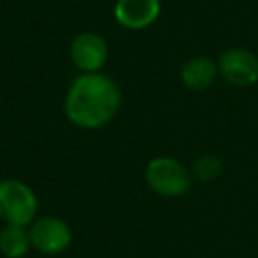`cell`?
Here are the masks:
<instances>
[{"instance_id":"obj_1","label":"cell","mask_w":258,"mask_h":258,"mask_svg":"<svg viewBox=\"0 0 258 258\" xmlns=\"http://www.w3.org/2000/svg\"><path fill=\"white\" fill-rule=\"evenodd\" d=\"M121 107L117 83L103 73H81L64 95V115L79 129L109 125Z\"/></svg>"},{"instance_id":"obj_2","label":"cell","mask_w":258,"mask_h":258,"mask_svg":"<svg viewBox=\"0 0 258 258\" xmlns=\"http://www.w3.org/2000/svg\"><path fill=\"white\" fill-rule=\"evenodd\" d=\"M36 214L38 198L26 181L18 177L0 179V220L4 224L30 226L38 218Z\"/></svg>"},{"instance_id":"obj_3","label":"cell","mask_w":258,"mask_h":258,"mask_svg":"<svg viewBox=\"0 0 258 258\" xmlns=\"http://www.w3.org/2000/svg\"><path fill=\"white\" fill-rule=\"evenodd\" d=\"M145 183L161 198H181L191 187V173L175 157L157 155L145 165Z\"/></svg>"},{"instance_id":"obj_4","label":"cell","mask_w":258,"mask_h":258,"mask_svg":"<svg viewBox=\"0 0 258 258\" xmlns=\"http://www.w3.org/2000/svg\"><path fill=\"white\" fill-rule=\"evenodd\" d=\"M30 244L36 252L44 256H56L71 248L73 230L71 226L56 216H40L28 226Z\"/></svg>"},{"instance_id":"obj_5","label":"cell","mask_w":258,"mask_h":258,"mask_svg":"<svg viewBox=\"0 0 258 258\" xmlns=\"http://www.w3.org/2000/svg\"><path fill=\"white\" fill-rule=\"evenodd\" d=\"M218 73L234 87H250L258 83V56L248 48H226L218 56Z\"/></svg>"},{"instance_id":"obj_6","label":"cell","mask_w":258,"mask_h":258,"mask_svg":"<svg viewBox=\"0 0 258 258\" xmlns=\"http://www.w3.org/2000/svg\"><path fill=\"white\" fill-rule=\"evenodd\" d=\"M109 58L107 40L97 32H81L71 42V60L81 73H101Z\"/></svg>"},{"instance_id":"obj_7","label":"cell","mask_w":258,"mask_h":258,"mask_svg":"<svg viewBox=\"0 0 258 258\" xmlns=\"http://www.w3.org/2000/svg\"><path fill=\"white\" fill-rule=\"evenodd\" d=\"M161 12V0H117L115 20L129 30H143L151 26Z\"/></svg>"},{"instance_id":"obj_8","label":"cell","mask_w":258,"mask_h":258,"mask_svg":"<svg viewBox=\"0 0 258 258\" xmlns=\"http://www.w3.org/2000/svg\"><path fill=\"white\" fill-rule=\"evenodd\" d=\"M218 62L208 58V56H194L189 58L183 67H181V83L187 87V89H194V91H204L208 87L214 85L216 77H218Z\"/></svg>"},{"instance_id":"obj_9","label":"cell","mask_w":258,"mask_h":258,"mask_svg":"<svg viewBox=\"0 0 258 258\" xmlns=\"http://www.w3.org/2000/svg\"><path fill=\"white\" fill-rule=\"evenodd\" d=\"M30 248H32V244H30L28 226H18V224H4L2 226V230H0V254L4 258H24Z\"/></svg>"},{"instance_id":"obj_10","label":"cell","mask_w":258,"mask_h":258,"mask_svg":"<svg viewBox=\"0 0 258 258\" xmlns=\"http://www.w3.org/2000/svg\"><path fill=\"white\" fill-rule=\"evenodd\" d=\"M220 167H222V163H220L218 157H214V155H204V157L196 159V163H194V175H196L198 179L210 181V179H214V177L220 173Z\"/></svg>"}]
</instances>
